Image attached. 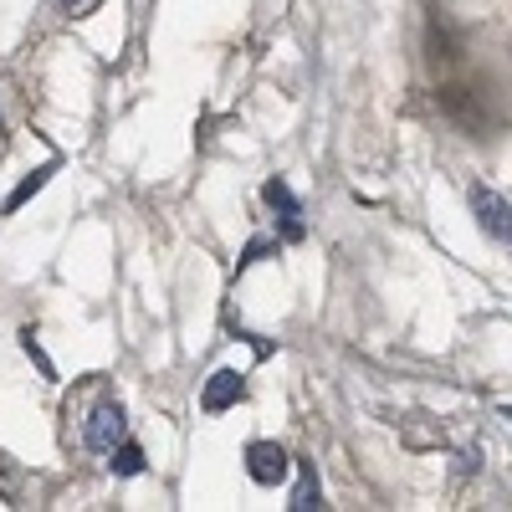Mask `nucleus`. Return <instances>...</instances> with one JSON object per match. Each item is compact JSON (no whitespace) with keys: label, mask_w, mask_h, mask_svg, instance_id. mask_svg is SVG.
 I'll return each instance as SVG.
<instances>
[{"label":"nucleus","mask_w":512,"mask_h":512,"mask_svg":"<svg viewBox=\"0 0 512 512\" xmlns=\"http://www.w3.org/2000/svg\"><path fill=\"white\" fill-rule=\"evenodd\" d=\"M123 431H128L123 405H118V400H98V405L88 410V420H82V446H88L93 456H108V451L123 441Z\"/></svg>","instance_id":"obj_1"},{"label":"nucleus","mask_w":512,"mask_h":512,"mask_svg":"<svg viewBox=\"0 0 512 512\" xmlns=\"http://www.w3.org/2000/svg\"><path fill=\"white\" fill-rule=\"evenodd\" d=\"M472 216L482 226V236H492L497 246L512 251V200L497 195L492 185H472Z\"/></svg>","instance_id":"obj_2"},{"label":"nucleus","mask_w":512,"mask_h":512,"mask_svg":"<svg viewBox=\"0 0 512 512\" xmlns=\"http://www.w3.org/2000/svg\"><path fill=\"white\" fill-rule=\"evenodd\" d=\"M241 456H246V477H251L256 487H267V492L282 487L287 472H292V456H287L277 441H251Z\"/></svg>","instance_id":"obj_3"},{"label":"nucleus","mask_w":512,"mask_h":512,"mask_svg":"<svg viewBox=\"0 0 512 512\" xmlns=\"http://www.w3.org/2000/svg\"><path fill=\"white\" fill-rule=\"evenodd\" d=\"M262 200H267V210H272L277 226H282V241H303V236H308V226H303V200L292 195V185H287L282 175H272V180L262 185Z\"/></svg>","instance_id":"obj_4"},{"label":"nucleus","mask_w":512,"mask_h":512,"mask_svg":"<svg viewBox=\"0 0 512 512\" xmlns=\"http://www.w3.org/2000/svg\"><path fill=\"white\" fill-rule=\"evenodd\" d=\"M241 400H246V374L241 369H216L205 379V390H200V410L205 415H221V410H231Z\"/></svg>","instance_id":"obj_5"},{"label":"nucleus","mask_w":512,"mask_h":512,"mask_svg":"<svg viewBox=\"0 0 512 512\" xmlns=\"http://www.w3.org/2000/svg\"><path fill=\"white\" fill-rule=\"evenodd\" d=\"M292 512H313V507H328L323 502V482H318V466L313 461H297V487H292Z\"/></svg>","instance_id":"obj_6"},{"label":"nucleus","mask_w":512,"mask_h":512,"mask_svg":"<svg viewBox=\"0 0 512 512\" xmlns=\"http://www.w3.org/2000/svg\"><path fill=\"white\" fill-rule=\"evenodd\" d=\"M52 175H57V159H47V164H36L31 175H21V180H16V190L6 195V216H16V210H21L31 195H41V185H47Z\"/></svg>","instance_id":"obj_7"},{"label":"nucleus","mask_w":512,"mask_h":512,"mask_svg":"<svg viewBox=\"0 0 512 512\" xmlns=\"http://www.w3.org/2000/svg\"><path fill=\"white\" fill-rule=\"evenodd\" d=\"M108 466H113V477H139V472H144V446L123 436V441L108 451Z\"/></svg>","instance_id":"obj_8"},{"label":"nucleus","mask_w":512,"mask_h":512,"mask_svg":"<svg viewBox=\"0 0 512 512\" xmlns=\"http://www.w3.org/2000/svg\"><path fill=\"white\" fill-rule=\"evenodd\" d=\"M21 349H26V354L36 359V369H41V379H52V384H57V369H52V359H47V354H41V344H36V338H31V328L21 333Z\"/></svg>","instance_id":"obj_9"},{"label":"nucleus","mask_w":512,"mask_h":512,"mask_svg":"<svg viewBox=\"0 0 512 512\" xmlns=\"http://www.w3.org/2000/svg\"><path fill=\"white\" fill-rule=\"evenodd\" d=\"M277 246H282V241H267V236H256V241H251V246L241 251V262H236V267H251V262H262V256H272Z\"/></svg>","instance_id":"obj_10"},{"label":"nucleus","mask_w":512,"mask_h":512,"mask_svg":"<svg viewBox=\"0 0 512 512\" xmlns=\"http://www.w3.org/2000/svg\"><path fill=\"white\" fill-rule=\"evenodd\" d=\"M93 0H62V11H88Z\"/></svg>","instance_id":"obj_11"},{"label":"nucleus","mask_w":512,"mask_h":512,"mask_svg":"<svg viewBox=\"0 0 512 512\" xmlns=\"http://www.w3.org/2000/svg\"><path fill=\"white\" fill-rule=\"evenodd\" d=\"M502 420H512V405H502Z\"/></svg>","instance_id":"obj_12"},{"label":"nucleus","mask_w":512,"mask_h":512,"mask_svg":"<svg viewBox=\"0 0 512 512\" xmlns=\"http://www.w3.org/2000/svg\"><path fill=\"white\" fill-rule=\"evenodd\" d=\"M0 123H6V118H0Z\"/></svg>","instance_id":"obj_13"}]
</instances>
